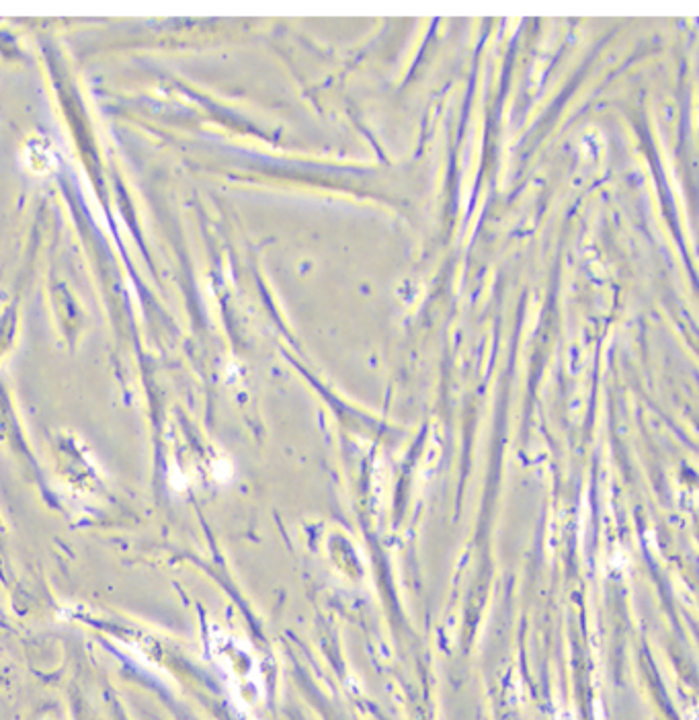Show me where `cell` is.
Here are the masks:
<instances>
[{
  "instance_id": "1",
  "label": "cell",
  "mask_w": 699,
  "mask_h": 720,
  "mask_svg": "<svg viewBox=\"0 0 699 720\" xmlns=\"http://www.w3.org/2000/svg\"><path fill=\"white\" fill-rule=\"evenodd\" d=\"M25 162L29 167L31 173H37V175H45L51 171L53 167V152L47 148V144H42V142H33L27 146L25 150Z\"/></svg>"
}]
</instances>
